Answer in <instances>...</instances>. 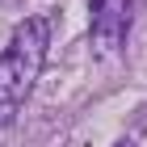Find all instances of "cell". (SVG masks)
Wrapping results in <instances>:
<instances>
[{"mask_svg":"<svg viewBox=\"0 0 147 147\" xmlns=\"http://www.w3.org/2000/svg\"><path fill=\"white\" fill-rule=\"evenodd\" d=\"M51 46V21L46 17H25L13 30L9 46L0 51V126H9L25 97L34 92L38 76H42V59Z\"/></svg>","mask_w":147,"mask_h":147,"instance_id":"1","label":"cell"},{"mask_svg":"<svg viewBox=\"0 0 147 147\" xmlns=\"http://www.w3.org/2000/svg\"><path fill=\"white\" fill-rule=\"evenodd\" d=\"M92 25H88V42L92 55L113 63L126 46V30H130V0H88Z\"/></svg>","mask_w":147,"mask_h":147,"instance_id":"2","label":"cell"},{"mask_svg":"<svg viewBox=\"0 0 147 147\" xmlns=\"http://www.w3.org/2000/svg\"><path fill=\"white\" fill-rule=\"evenodd\" d=\"M113 147H135V143H130V139H122V143H113Z\"/></svg>","mask_w":147,"mask_h":147,"instance_id":"3","label":"cell"}]
</instances>
